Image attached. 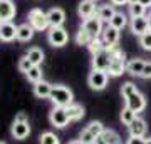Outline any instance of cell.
Returning a JSON list of instances; mask_svg holds the SVG:
<instances>
[{"label": "cell", "instance_id": "1", "mask_svg": "<svg viewBox=\"0 0 151 144\" xmlns=\"http://www.w3.org/2000/svg\"><path fill=\"white\" fill-rule=\"evenodd\" d=\"M49 99L54 102V106L59 107H69L70 104H74V94L65 85H52V92Z\"/></svg>", "mask_w": 151, "mask_h": 144}, {"label": "cell", "instance_id": "2", "mask_svg": "<svg viewBox=\"0 0 151 144\" xmlns=\"http://www.w3.org/2000/svg\"><path fill=\"white\" fill-rule=\"evenodd\" d=\"M29 24L34 27V30L42 32L47 30L49 27V19H47V12H42L40 9H32L29 12Z\"/></svg>", "mask_w": 151, "mask_h": 144}, {"label": "cell", "instance_id": "3", "mask_svg": "<svg viewBox=\"0 0 151 144\" xmlns=\"http://www.w3.org/2000/svg\"><path fill=\"white\" fill-rule=\"evenodd\" d=\"M108 80H109V74L106 70L92 69V72L87 77V84H89V87H91L92 91H103L108 85Z\"/></svg>", "mask_w": 151, "mask_h": 144}, {"label": "cell", "instance_id": "4", "mask_svg": "<svg viewBox=\"0 0 151 144\" xmlns=\"http://www.w3.org/2000/svg\"><path fill=\"white\" fill-rule=\"evenodd\" d=\"M81 29H84L89 35H91L92 39H97L103 35V20L96 15L89 17V19H86V20L82 22V27Z\"/></svg>", "mask_w": 151, "mask_h": 144}, {"label": "cell", "instance_id": "5", "mask_svg": "<svg viewBox=\"0 0 151 144\" xmlns=\"http://www.w3.org/2000/svg\"><path fill=\"white\" fill-rule=\"evenodd\" d=\"M49 119H50L52 126H55V128H59V129L65 128V126L70 123L67 107H59V106H55L54 109H52V112H50Z\"/></svg>", "mask_w": 151, "mask_h": 144}, {"label": "cell", "instance_id": "6", "mask_svg": "<svg viewBox=\"0 0 151 144\" xmlns=\"http://www.w3.org/2000/svg\"><path fill=\"white\" fill-rule=\"evenodd\" d=\"M67 32H65V29L62 27H50L47 32V40L50 45H54V47H62L67 44Z\"/></svg>", "mask_w": 151, "mask_h": 144}, {"label": "cell", "instance_id": "7", "mask_svg": "<svg viewBox=\"0 0 151 144\" xmlns=\"http://www.w3.org/2000/svg\"><path fill=\"white\" fill-rule=\"evenodd\" d=\"M111 52L108 50V47H106V50H103V52L96 54V55H92V69L96 70H106L108 72L109 65H111Z\"/></svg>", "mask_w": 151, "mask_h": 144}, {"label": "cell", "instance_id": "8", "mask_svg": "<svg viewBox=\"0 0 151 144\" xmlns=\"http://www.w3.org/2000/svg\"><path fill=\"white\" fill-rule=\"evenodd\" d=\"M124 101H126V107L133 109L136 114L141 112L146 107V99L139 91H136V92H133V94H129L128 97H124Z\"/></svg>", "mask_w": 151, "mask_h": 144}, {"label": "cell", "instance_id": "9", "mask_svg": "<svg viewBox=\"0 0 151 144\" xmlns=\"http://www.w3.org/2000/svg\"><path fill=\"white\" fill-rule=\"evenodd\" d=\"M17 39V27L10 22H2L0 24V40L2 42H12Z\"/></svg>", "mask_w": 151, "mask_h": 144}, {"label": "cell", "instance_id": "10", "mask_svg": "<svg viewBox=\"0 0 151 144\" xmlns=\"http://www.w3.org/2000/svg\"><path fill=\"white\" fill-rule=\"evenodd\" d=\"M131 32L134 35H143L145 32L150 30V25H148V17H131Z\"/></svg>", "mask_w": 151, "mask_h": 144}, {"label": "cell", "instance_id": "11", "mask_svg": "<svg viewBox=\"0 0 151 144\" xmlns=\"http://www.w3.org/2000/svg\"><path fill=\"white\" fill-rule=\"evenodd\" d=\"M15 17V5L12 0H0V20L10 22Z\"/></svg>", "mask_w": 151, "mask_h": 144}, {"label": "cell", "instance_id": "12", "mask_svg": "<svg viewBox=\"0 0 151 144\" xmlns=\"http://www.w3.org/2000/svg\"><path fill=\"white\" fill-rule=\"evenodd\" d=\"M47 19H49V25L50 27H62V24L65 22V12L62 9H50L47 12Z\"/></svg>", "mask_w": 151, "mask_h": 144}, {"label": "cell", "instance_id": "13", "mask_svg": "<svg viewBox=\"0 0 151 144\" xmlns=\"http://www.w3.org/2000/svg\"><path fill=\"white\" fill-rule=\"evenodd\" d=\"M77 14H79V17H82L84 20L89 19V17H92V15H96V14H97L96 2H94V0H82L81 4H79Z\"/></svg>", "mask_w": 151, "mask_h": 144}, {"label": "cell", "instance_id": "14", "mask_svg": "<svg viewBox=\"0 0 151 144\" xmlns=\"http://www.w3.org/2000/svg\"><path fill=\"white\" fill-rule=\"evenodd\" d=\"M10 133L15 139H25L30 134V126H29V123H17V121H14Z\"/></svg>", "mask_w": 151, "mask_h": 144}, {"label": "cell", "instance_id": "15", "mask_svg": "<svg viewBox=\"0 0 151 144\" xmlns=\"http://www.w3.org/2000/svg\"><path fill=\"white\" fill-rule=\"evenodd\" d=\"M52 92V84H49L47 80H40L37 84H34V94L39 99H49Z\"/></svg>", "mask_w": 151, "mask_h": 144}, {"label": "cell", "instance_id": "16", "mask_svg": "<svg viewBox=\"0 0 151 144\" xmlns=\"http://www.w3.org/2000/svg\"><path fill=\"white\" fill-rule=\"evenodd\" d=\"M128 129H129V134L131 136H138V138H145V134H146V123H145V119H141V117H136L133 123L128 126Z\"/></svg>", "mask_w": 151, "mask_h": 144}, {"label": "cell", "instance_id": "17", "mask_svg": "<svg viewBox=\"0 0 151 144\" xmlns=\"http://www.w3.org/2000/svg\"><path fill=\"white\" fill-rule=\"evenodd\" d=\"M103 40L106 42V45H118L119 42V30L118 29H114V27L108 25L106 29L103 30Z\"/></svg>", "mask_w": 151, "mask_h": 144}, {"label": "cell", "instance_id": "18", "mask_svg": "<svg viewBox=\"0 0 151 144\" xmlns=\"http://www.w3.org/2000/svg\"><path fill=\"white\" fill-rule=\"evenodd\" d=\"M34 27L30 24H22V25L17 27V40H20V42H27L30 39L34 37Z\"/></svg>", "mask_w": 151, "mask_h": 144}, {"label": "cell", "instance_id": "19", "mask_svg": "<svg viewBox=\"0 0 151 144\" xmlns=\"http://www.w3.org/2000/svg\"><path fill=\"white\" fill-rule=\"evenodd\" d=\"M145 64H146V60L136 57V59H131L129 62L126 64V70H128L131 75H141V72L145 69Z\"/></svg>", "mask_w": 151, "mask_h": 144}, {"label": "cell", "instance_id": "20", "mask_svg": "<svg viewBox=\"0 0 151 144\" xmlns=\"http://www.w3.org/2000/svg\"><path fill=\"white\" fill-rule=\"evenodd\" d=\"M114 14H116V10H114L113 4H111V5L106 4V5H103V7H99V9H97V17H99L103 22H108V24L111 22V19L114 17Z\"/></svg>", "mask_w": 151, "mask_h": 144}, {"label": "cell", "instance_id": "21", "mask_svg": "<svg viewBox=\"0 0 151 144\" xmlns=\"http://www.w3.org/2000/svg\"><path fill=\"white\" fill-rule=\"evenodd\" d=\"M27 57H29V60H30L34 65H40V64H42V60H44L42 49L30 47V49H29V52H27Z\"/></svg>", "mask_w": 151, "mask_h": 144}, {"label": "cell", "instance_id": "22", "mask_svg": "<svg viewBox=\"0 0 151 144\" xmlns=\"http://www.w3.org/2000/svg\"><path fill=\"white\" fill-rule=\"evenodd\" d=\"M67 112H69L70 121H79V119L84 117V107L81 104H70L67 107Z\"/></svg>", "mask_w": 151, "mask_h": 144}, {"label": "cell", "instance_id": "23", "mask_svg": "<svg viewBox=\"0 0 151 144\" xmlns=\"http://www.w3.org/2000/svg\"><path fill=\"white\" fill-rule=\"evenodd\" d=\"M126 24H128V17L124 15V14H121V12H116V14H114V17L111 19V22H109V25L114 27V29H118V30L124 29V27H126Z\"/></svg>", "mask_w": 151, "mask_h": 144}, {"label": "cell", "instance_id": "24", "mask_svg": "<svg viewBox=\"0 0 151 144\" xmlns=\"http://www.w3.org/2000/svg\"><path fill=\"white\" fill-rule=\"evenodd\" d=\"M101 138L106 141L108 144H121V138H119V134L113 129H104V133L101 134Z\"/></svg>", "mask_w": 151, "mask_h": 144}, {"label": "cell", "instance_id": "25", "mask_svg": "<svg viewBox=\"0 0 151 144\" xmlns=\"http://www.w3.org/2000/svg\"><path fill=\"white\" fill-rule=\"evenodd\" d=\"M25 75H27L29 82H32V84H37V82L44 80L42 79V69H40V65H34V67L29 70Z\"/></svg>", "mask_w": 151, "mask_h": 144}, {"label": "cell", "instance_id": "26", "mask_svg": "<svg viewBox=\"0 0 151 144\" xmlns=\"http://www.w3.org/2000/svg\"><path fill=\"white\" fill-rule=\"evenodd\" d=\"M106 42L103 40V37H97V39H94L91 44H89V50H91V54L92 55H96V54H99V52H103V50H106Z\"/></svg>", "mask_w": 151, "mask_h": 144}, {"label": "cell", "instance_id": "27", "mask_svg": "<svg viewBox=\"0 0 151 144\" xmlns=\"http://www.w3.org/2000/svg\"><path fill=\"white\" fill-rule=\"evenodd\" d=\"M92 40H94V39H92L84 29H79V32H77V35H76V42H77V45H87V47H89V44H91Z\"/></svg>", "mask_w": 151, "mask_h": 144}, {"label": "cell", "instance_id": "28", "mask_svg": "<svg viewBox=\"0 0 151 144\" xmlns=\"http://www.w3.org/2000/svg\"><path fill=\"white\" fill-rule=\"evenodd\" d=\"M146 9L145 5H141L139 2L138 4H129V15L131 17H146Z\"/></svg>", "mask_w": 151, "mask_h": 144}, {"label": "cell", "instance_id": "29", "mask_svg": "<svg viewBox=\"0 0 151 144\" xmlns=\"http://www.w3.org/2000/svg\"><path fill=\"white\" fill-rule=\"evenodd\" d=\"M86 129L94 136V138H99V136L104 133V126H103V123H99V121H92V123H89V126H87Z\"/></svg>", "mask_w": 151, "mask_h": 144}, {"label": "cell", "instance_id": "30", "mask_svg": "<svg viewBox=\"0 0 151 144\" xmlns=\"http://www.w3.org/2000/svg\"><path fill=\"white\" fill-rule=\"evenodd\" d=\"M136 117H138L136 112L133 111V109H129V107H124L123 112H121V121H123V124H126V126H129Z\"/></svg>", "mask_w": 151, "mask_h": 144}, {"label": "cell", "instance_id": "31", "mask_svg": "<svg viewBox=\"0 0 151 144\" xmlns=\"http://www.w3.org/2000/svg\"><path fill=\"white\" fill-rule=\"evenodd\" d=\"M39 139H40V144H60L59 138H57L54 133H50V131L40 134V138Z\"/></svg>", "mask_w": 151, "mask_h": 144}, {"label": "cell", "instance_id": "32", "mask_svg": "<svg viewBox=\"0 0 151 144\" xmlns=\"http://www.w3.org/2000/svg\"><path fill=\"white\" fill-rule=\"evenodd\" d=\"M139 45L145 50H151V30H148L143 35H139Z\"/></svg>", "mask_w": 151, "mask_h": 144}, {"label": "cell", "instance_id": "33", "mask_svg": "<svg viewBox=\"0 0 151 144\" xmlns=\"http://www.w3.org/2000/svg\"><path fill=\"white\" fill-rule=\"evenodd\" d=\"M17 67H19V70H20V72H24V74H27L29 70H30V69L34 67V64L30 62V60H29V57H27V55H25V57H22V59L19 60V65H17Z\"/></svg>", "mask_w": 151, "mask_h": 144}, {"label": "cell", "instance_id": "34", "mask_svg": "<svg viewBox=\"0 0 151 144\" xmlns=\"http://www.w3.org/2000/svg\"><path fill=\"white\" fill-rule=\"evenodd\" d=\"M138 91V87H136L133 82H124L123 87H121V94H123V97H128L129 94H133V92Z\"/></svg>", "mask_w": 151, "mask_h": 144}, {"label": "cell", "instance_id": "35", "mask_svg": "<svg viewBox=\"0 0 151 144\" xmlns=\"http://www.w3.org/2000/svg\"><path fill=\"white\" fill-rule=\"evenodd\" d=\"M79 139H81L82 144H94V141H96V138H94V136H92L87 129H82L81 138H79Z\"/></svg>", "mask_w": 151, "mask_h": 144}, {"label": "cell", "instance_id": "36", "mask_svg": "<svg viewBox=\"0 0 151 144\" xmlns=\"http://www.w3.org/2000/svg\"><path fill=\"white\" fill-rule=\"evenodd\" d=\"M139 77H143V79H151V62H146L145 64V69H143Z\"/></svg>", "mask_w": 151, "mask_h": 144}, {"label": "cell", "instance_id": "37", "mask_svg": "<svg viewBox=\"0 0 151 144\" xmlns=\"http://www.w3.org/2000/svg\"><path fill=\"white\" fill-rule=\"evenodd\" d=\"M126 144H145V138H138V136H129Z\"/></svg>", "mask_w": 151, "mask_h": 144}, {"label": "cell", "instance_id": "38", "mask_svg": "<svg viewBox=\"0 0 151 144\" xmlns=\"http://www.w3.org/2000/svg\"><path fill=\"white\" fill-rule=\"evenodd\" d=\"M15 121L17 123H29L27 121V114H25V112H19V114L15 116Z\"/></svg>", "mask_w": 151, "mask_h": 144}, {"label": "cell", "instance_id": "39", "mask_svg": "<svg viewBox=\"0 0 151 144\" xmlns=\"http://www.w3.org/2000/svg\"><path fill=\"white\" fill-rule=\"evenodd\" d=\"M114 7H119V5H126V4H129V0H109Z\"/></svg>", "mask_w": 151, "mask_h": 144}, {"label": "cell", "instance_id": "40", "mask_svg": "<svg viewBox=\"0 0 151 144\" xmlns=\"http://www.w3.org/2000/svg\"><path fill=\"white\" fill-rule=\"evenodd\" d=\"M139 4H141V5H145L146 9H150V7H151V0H139Z\"/></svg>", "mask_w": 151, "mask_h": 144}, {"label": "cell", "instance_id": "41", "mask_svg": "<svg viewBox=\"0 0 151 144\" xmlns=\"http://www.w3.org/2000/svg\"><path fill=\"white\" fill-rule=\"evenodd\" d=\"M94 144H108V143H106V141H104V139L101 138V136H99V138H96V141H94Z\"/></svg>", "mask_w": 151, "mask_h": 144}, {"label": "cell", "instance_id": "42", "mask_svg": "<svg viewBox=\"0 0 151 144\" xmlns=\"http://www.w3.org/2000/svg\"><path fill=\"white\" fill-rule=\"evenodd\" d=\"M69 144H82V143H81V139H76V141H70Z\"/></svg>", "mask_w": 151, "mask_h": 144}, {"label": "cell", "instance_id": "43", "mask_svg": "<svg viewBox=\"0 0 151 144\" xmlns=\"http://www.w3.org/2000/svg\"><path fill=\"white\" fill-rule=\"evenodd\" d=\"M148 25H150V30H151V14L148 15Z\"/></svg>", "mask_w": 151, "mask_h": 144}, {"label": "cell", "instance_id": "44", "mask_svg": "<svg viewBox=\"0 0 151 144\" xmlns=\"http://www.w3.org/2000/svg\"><path fill=\"white\" fill-rule=\"evenodd\" d=\"M145 144H151V138H145Z\"/></svg>", "mask_w": 151, "mask_h": 144}, {"label": "cell", "instance_id": "45", "mask_svg": "<svg viewBox=\"0 0 151 144\" xmlns=\"http://www.w3.org/2000/svg\"><path fill=\"white\" fill-rule=\"evenodd\" d=\"M138 2H139V0H129V4H138ZM129 4H128V5H129Z\"/></svg>", "mask_w": 151, "mask_h": 144}, {"label": "cell", "instance_id": "46", "mask_svg": "<svg viewBox=\"0 0 151 144\" xmlns=\"http://www.w3.org/2000/svg\"><path fill=\"white\" fill-rule=\"evenodd\" d=\"M0 144H7V143H2V141H0Z\"/></svg>", "mask_w": 151, "mask_h": 144}, {"label": "cell", "instance_id": "47", "mask_svg": "<svg viewBox=\"0 0 151 144\" xmlns=\"http://www.w3.org/2000/svg\"><path fill=\"white\" fill-rule=\"evenodd\" d=\"M0 24H2V20H0Z\"/></svg>", "mask_w": 151, "mask_h": 144}, {"label": "cell", "instance_id": "48", "mask_svg": "<svg viewBox=\"0 0 151 144\" xmlns=\"http://www.w3.org/2000/svg\"><path fill=\"white\" fill-rule=\"evenodd\" d=\"M94 2H96V0H94Z\"/></svg>", "mask_w": 151, "mask_h": 144}]
</instances>
